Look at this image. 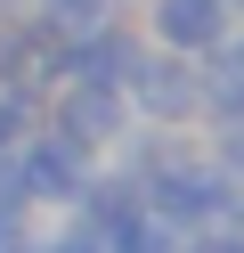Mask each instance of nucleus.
<instances>
[{
    "mask_svg": "<svg viewBox=\"0 0 244 253\" xmlns=\"http://www.w3.org/2000/svg\"><path fill=\"white\" fill-rule=\"evenodd\" d=\"M220 196H228V180L220 171H163L155 180V220H204V212H220Z\"/></svg>",
    "mask_w": 244,
    "mask_h": 253,
    "instance_id": "obj_1",
    "label": "nucleus"
},
{
    "mask_svg": "<svg viewBox=\"0 0 244 253\" xmlns=\"http://www.w3.org/2000/svg\"><path fill=\"white\" fill-rule=\"evenodd\" d=\"M155 33L171 41V49H211V41L228 33V8L220 0H155Z\"/></svg>",
    "mask_w": 244,
    "mask_h": 253,
    "instance_id": "obj_2",
    "label": "nucleus"
},
{
    "mask_svg": "<svg viewBox=\"0 0 244 253\" xmlns=\"http://www.w3.org/2000/svg\"><path fill=\"white\" fill-rule=\"evenodd\" d=\"M16 180H25L33 196H49V204L81 196V171H73V139H49V147H33L25 164H16Z\"/></svg>",
    "mask_w": 244,
    "mask_h": 253,
    "instance_id": "obj_3",
    "label": "nucleus"
},
{
    "mask_svg": "<svg viewBox=\"0 0 244 253\" xmlns=\"http://www.w3.org/2000/svg\"><path fill=\"white\" fill-rule=\"evenodd\" d=\"M130 90H139V106H146V115H163V123L195 106V82H187V74L171 66V57H155V66L139 57V74H130Z\"/></svg>",
    "mask_w": 244,
    "mask_h": 253,
    "instance_id": "obj_4",
    "label": "nucleus"
},
{
    "mask_svg": "<svg viewBox=\"0 0 244 253\" xmlns=\"http://www.w3.org/2000/svg\"><path fill=\"white\" fill-rule=\"evenodd\" d=\"M114 131H122V98H114L106 82H81L73 98H65V139L81 147V139H114Z\"/></svg>",
    "mask_w": 244,
    "mask_h": 253,
    "instance_id": "obj_5",
    "label": "nucleus"
},
{
    "mask_svg": "<svg viewBox=\"0 0 244 253\" xmlns=\"http://www.w3.org/2000/svg\"><path fill=\"white\" fill-rule=\"evenodd\" d=\"M204 57H211V66H204V106L236 123L244 115V41H211Z\"/></svg>",
    "mask_w": 244,
    "mask_h": 253,
    "instance_id": "obj_6",
    "label": "nucleus"
},
{
    "mask_svg": "<svg viewBox=\"0 0 244 253\" xmlns=\"http://www.w3.org/2000/svg\"><path fill=\"white\" fill-rule=\"evenodd\" d=\"M41 17L57 25V33H98V25H106V0H41Z\"/></svg>",
    "mask_w": 244,
    "mask_h": 253,
    "instance_id": "obj_7",
    "label": "nucleus"
},
{
    "mask_svg": "<svg viewBox=\"0 0 244 253\" xmlns=\"http://www.w3.org/2000/svg\"><path fill=\"white\" fill-rule=\"evenodd\" d=\"M49 253H106V237H98V229H73V237H57Z\"/></svg>",
    "mask_w": 244,
    "mask_h": 253,
    "instance_id": "obj_8",
    "label": "nucleus"
},
{
    "mask_svg": "<svg viewBox=\"0 0 244 253\" xmlns=\"http://www.w3.org/2000/svg\"><path fill=\"white\" fill-rule=\"evenodd\" d=\"M0 253H33V237L16 229V212H0Z\"/></svg>",
    "mask_w": 244,
    "mask_h": 253,
    "instance_id": "obj_9",
    "label": "nucleus"
},
{
    "mask_svg": "<svg viewBox=\"0 0 244 253\" xmlns=\"http://www.w3.org/2000/svg\"><path fill=\"white\" fill-rule=\"evenodd\" d=\"M16 123H25V106H16V98H0V147H8V131H16Z\"/></svg>",
    "mask_w": 244,
    "mask_h": 253,
    "instance_id": "obj_10",
    "label": "nucleus"
},
{
    "mask_svg": "<svg viewBox=\"0 0 244 253\" xmlns=\"http://www.w3.org/2000/svg\"><path fill=\"white\" fill-rule=\"evenodd\" d=\"M187 253H244L236 237H204V245H187Z\"/></svg>",
    "mask_w": 244,
    "mask_h": 253,
    "instance_id": "obj_11",
    "label": "nucleus"
}]
</instances>
